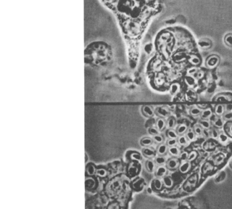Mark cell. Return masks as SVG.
<instances>
[{"instance_id":"cell-1","label":"cell","mask_w":232,"mask_h":209,"mask_svg":"<svg viewBox=\"0 0 232 209\" xmlns=\"http://www.w3.org/2000/svg\"><path fill=\"white\" fill-rule=\"evenodd\" d=\"M117 18L122 31L126 36L143 33L151 17L161 10L157 0H100Z\"/></svg>"},{"instance_id":"cell-2","label":"cell","mask_w":232,"mask_h":209,"mask_svg":"<svg viewBox=\"0 0 232 209\" xmlns=\"http://www.w3.org/2000/svg\"><path fill=\"white\" fill-rule=\"evenodd\" d=\"M154 114H155L158 117L161 118H166L169 117L171 114V111L169 108L165 106L158 107L154 110Z\"/></svg>"},{"instance_id":"cell-3","label":"cell","mask_w":232,"mask_h":209,"mask_svg":"<svg viewBox=\"0 0 232 209\" xmlns=\"http://www.w3.org/2000/svg\"><path fill=\"white\" fill-rule=\"evenodd\" d=\"M219 58L216 55H211L210 56L207 60H206L205 65L206 66L210 69H213L218 66L219 63Z\"/></svg>"},{"instance_id":"cell-4","label":"cell","mask_w":232,"mask_h":209,"mask_svg":"<svg viewBox=\"0 0 232 209\" xmlns=\"http://www.w3.org/2000/svg\"><path fill=\"white\" fill-rule=\"evenodd\" d=\"M144 180L140 177H137L133 180L131 183V187L135 191H141L144 185Z\"/></svg>"},{"instance_id":"cell-5","label":"cell","mask_w":232,"mask_h":209,"mask_svg":"<svg viewBox=\"0 0 232 209\" xmlns=\"http://www.w3.org/2000/svg\"><path fill=\"white\" fill-rule=\"evenodd\" d=\"M198 46L202 50H209L213 46V42L208 38H202L198 41Z\"/></svg>"},{"instance_id":"cell-6","label":"cell","mask_w":232,"mask_h":209,"mask_svg":"<svg viewBox=\"0 0 232 209\" xmlns=\"http://www.w3.org/2000/svg\"><path fill=\"white\" fill-rule=\"evenodd\" d=\"M180 165V163L178 159H177V158L172 157V159H170L168 160H167L166 162L167 168L171 171L176 170V169H177L179 167Z\"/></svg>"},{"instance_id":"cell-7","label":"cell","mask_w":232,"mask_h":209,"mask_svg":"<svg viewBox=\"0 0 232 209\" xmlns=\"http://www.w3.org/2000/svg\"><path fill=\"white\" fill-rule=\"evenodd\" d=\"M141 112L143 115L146 117H147V118H151L155 114H154V110L150 105H144L142 107Z\"/></svg>"},{"instance_id":"cell-8","label":"cell","mask_w":232,"mask_h":209,"mask_svg":"<svg viewBox=\"0 0 232 209\" xmlns=\"http://www.w3.org/2000/svg\"><path fill=\"white\" fill-rule=\"evenodd\" d=\"M142 153H143V155L146 158H147L149 159H151L156 157V155L157 153V150H154L153 148L147 147H144L143 150H142Z\"/></svg>"},{"instance_id":"cell-9","label":"cell","mask_w":232,"mask_h":209,"mask_svg":"<svg viewBox=\"0 0 232 209\" xmlns=\"http://www.w3.org/2000/svg\"><path fill=\"white\" fill-rule=\"evenodd\" d=\"M164 187L163 181H161L159 178L154 179L152 180L151 183V188L153 190V191H161Z\"/></svg>"},{"instance_id":"cell-10","label":"cell","mask_w":232,"mask_h":209,"mask_svg":"<svg viewBox=\"0 0 232 209\" xmlns=\"http://www.w3.org/2000/svg\"><path fill=\"white\" fill-rule=\"evenodd\" d=\"M167 169L166 166H158V167L155 169L154 171V174L155 176L160 178V177H164L166 176L167 173Z\"/></svg>"},{"instance_id":"cell-11","label":"cell","mask_w":232,"mask_h":209,"mask_svg":"<svg viewBox=\"0 0 232 209\" xmlns=\"http://www.w3.org/2000/svg\"><path fill=\"white\" fill-rule=\"evenodd\" d=\"M191 168V162L188 161H185L183 162L182 164H180L178 169L180 173H182V174H186L188 173L190 169Z\"/></svg>"},{"instance_id":"cell-12","label":"cell","mask_w":232,"mask_h":209,"mask_svg":"<svg viewBox=\"0 0 232 209\" xmlns=\"http://www.w3.org/2000/svg\"><path fill=\"white\" fill-rule=\"evenodd\" d=\"M168 146L165 144H160L157 148V153L160 156H164L168 152Z\"/></svg>"},{"instance_id":"cell-13","label":"cell","mask_w":232,"mask_h":209,"mask_svg":"<svg viewBox=\"0 0 232 209\" xmlns=\"http://www.w3.org/2000/svg\"><path fill=\"white\" fill-rule=\"evenodd\" d=\"M185 82L186 85L190 87H194L196 84V78L194 76L186 75L185 78Z\"/></svg>"},{"instance_id":"cell-14","label":"cell","mask_w":232,"mask_h":209,"mask_svg":"<svg viewBox=\"0 0 232 209\" xmlns=\"http://www.w3.org/2000/svg\"><path fill=\"white\" fill-rule=\"evenodd\" d=\"M180 89H181V86H180V83L177 82L173 83L172 84H171L169 88L170 94L172 96H175L180 92Z\"/></svg>"},{"instance_id":"cell-15","label":"cell","mask_w":232,"mask_h":209,"mask_svg":"<svg viewBox=\"0 0 232 209\" xmlns=\"http://www.w3.org/2000/svg\"><path fill=\"white\" fill-rule=\"evenodd\" d=\"M156 126L159 132H163L166 127V121L164 118H158L156 121Z\"/></svg>"},{"instance_id":"cell-16","label":"cell","mask_w":232,"mask_h":209,"mask_svg":"<svg viewBox=\"0 0 232 209\" xmlns=\"http://www.w3.org/2000/svg\"><path fill=\"white\" fill-rule=\"evenodd\" d=\"M189 62L193 66H198L200 65L202 62V60L199 56L196 55H191L189 59Z\"/></svg>"},{"instance_id":"cell-17","label":"cell","mask_w":232,"mask_h":209,"mask_svg":"<svg viewBox=\"0 0 232 209\" xmlns=\"http://www.w3.org/2000/svg\"><path fill=\"white\" fill-rule=\"evenodd\" d=\"M163 183L164 187H165L167 188H171L174 185L173 179H172L171 177L168 176H166L163 177Z\"/></svg>"},{"instance_id":"cell-18","label":"cell","mask_w":232,"mask_h":209,"mask_svg":"<svg viewBox=\"0 0 232 209\" xmlns=\"http://www.w3.org/2000/svg\"><path fill=\"white\" fill-rule=\"evenodd\" d=\"M188 130V127L187 125L185 124H181L177 127L176 132L178 136H182L184 134H186Z\"/></svg>"},{"instance_id":"cell-19","label":"cell","mask_w":232,"mask_h":209,"mask_svg":"<svg viewBox=\"0 0 232 209\" xmlns=\"http://www.w3.org/2000/svg\"><path fill=\"white\" fill-rule=\"evenodd\" d=\"M153 142V140L150 137H144L140 141V146L144 147H150V146L152 145Z\"/></svg>"},{"instance_id":"cell-20","label":"cell","mask_w":232,"mask_h":209,"mask_svg":"<svg viewBox=\"0 0 232 209\" xmlns=\"http://www.w3.org/2000/svg\"><path fill=\"white\" fill-rule=\"evenodd\" d=\"M168 152H169V155L171 156H172V157H174V158H178V157H179L180 153H181L180 149L177 147H176V146H173V147H169Z\"/></svg>"},{"instance_id":"cell-21","label":"cell","mask_w":232,"mask_h":209,"mask_svg":"<svg viewBox=\"0 0 232 209\" xmlns=\"http://www.w3.org/2000/svg\"><path fill=\"white\" fill-rule=\"evenodd\" d=\"M155 163L151 160V159H149L146 162V168L147 171L149 173H153L155 171Z\"/></svg>"},{"instance_id":"cell-22","label":"cell","mask_w":232,"mask_h":209,"mask_svg":"<svg viewBox=\"0 0 232 209\" xmlns=\"http://www.w3.org/2000/svg\"><path fill=\"white\" fill-rule=\"evenodd\" d=\"M177 120L174 116H169L166 121V127L169 129H173L176 125Z\"/></svg>"},{"instance_id":"cell-23","label":"cell","mask_w":232,"mask_h":209,"mask_svg":"<svg viewBox=\"0 0 232 209\" xmlns=\"http://www.w3.org/2000/svg\"><path fill=\"white\" fill-rule=\"evenodd\" d=\"M213 114L212 110L211 108H207L203 111H202L200 117L202 119H208L210 117H211Z\"/></svg>"},{"instance_id":"cell-24","label":"cell","mask_w":232,"mask_h":209,"mask_svg":"<svg viewBox=\"0 0 232 209\" xmlns=\"http://www.w3.org/2000/svg\"><path fill=\"white\" fill-rule=\"evenodd\" d=\"M166 136L168 139H178V135L176 130L173 129H168L166 132Z\"/></svg>"},{"instance_id":"cell-25","label":"cell","mask_w":232,"mask_h":209,"mask_svg":"<svg viewBox=\"0 0 232 209\" xmlns=\"http://www.w3.org/2000/svg\"><path fill=\"white\" fill-rule=\"evenodd\" d=\"M167 160L164 156L158 155L154 159V163L158 166H163L164 164H166Z\"/></svg>"},{"instance_id":"cell-26","label":"cell","mask_w":232,"mask_h":209,"mask_svg":"<svg viewBox=\"0 0 232 209\" xmlns=\"http://www.w3.org/2000/svg\"><path fill=\"white\" fill-rule=\"evenodd\" d=\"M224 107L222 105H217L214 107V113L216 116H221L224 113Z\"/></svg>"},{"instance_id":"cell-27","label":"cell","mask_w":232,"mask_h":209,"mask_svg":"<svg viewBox=\"0 0 232 209\" xmlns=\"http://www.w3.org/2000/svg\"><path fill=\"white\" fill-rule=\"evenodd\" d=\"M86 171L90 176H92L94 174H95V173H96L95 167L94 166V165L93 164L90 163L87 165V166L86 167Z\"/></svg>"},{"instance_id":"cell-28","label":"cell","mask_w":232,"mask_h":209,"mask_svg":"<svg viewBox=\"0 0 232 209\" xmlns=\"http://www.w3.org/2000/svg\"><path fill=\"white\" fill-rule=\"evenodd\" d=\"M202 113L201 110L197 107H192L190 109L189 113L193 117H197L200 116Z\"/></svg>"},{"instance_id":"cell-29","label":"cell","mask_w":232,"mask_h":209,"mask_svg":"<svg viewBox=\"0 0 232 209\" xmlns=\"http://www.w3.org/2000/svg\"><path fill=\"white\" fill-rule=\"evenodd\" d=\"M186 137L187 138V139H188V141H192L193 140L195 139V138H196V135L195 134L194 130H193V129H189L188 130L187 132L186 133Z\"/></svg>"},{"instance_id":"cell-30","label":"cell","mask_w":232,"mask_h":209,"mask_svg":"<svg viewBox=\"0 0 232 209\" xmlns=\"http://www.w3.org/2000/svg\"><path fill=\"white\" fill-rule=\"evenodd\" d=\"M203 129H209L211 127V124L208 119H201L199 124Z\"/></svg>"},{"instance_id":"cell-31","label":"cell","mask_w":232,"mask_h":209,"mask_svg":"<svg viewBox=\"0 0 232 209\" xmlns=\"http://www.w3.org/2000/svg\"><path fill=\"white\" fill-rule=\"evenodd\" d=\"M188 141H189L187 139V138L186 137V136H184V135L180 136V137L178 139V142L179 145H181V146H185L188 145Z\"/></svg>"},{"instance_id":"cell-32","label":"cell","mask_w":232,"mask_h":209,"mask_svg":"<svg viewBox=\"0 0 232 209\" xmlns=\"http://www.w3.org/2000/svg\"><path fill=\"white\" fill-rule=\"evenodd\" d=\"M152 139L153 140V142H154L157 144H158V145H160V144H163V142H164V140L163 136L161 135H160V134H158L157 135L153 136Z\"/></svg>"},{"instance_id":"cell-33","label":"cell","mask_w":232,"mask_h":209,"mask_svg":"<svg viewBox=\"0 0 232 209\" xmlns=\"http://www.w3.org/2000/svg\"><path fill=\"white\" fill-rule=\"evenodd\" d=\"M203 128L202 127L199 125V124H197L196 125L194 128H193V130H194V132L195 133V134L196 135H198V136H200V135H202V133H203Z\"/></svg>"},{"instance_id":"cell-34","label":"cell","mask_w":232,"mask_h":209,"mask_svg":"<svg viewBox=\"0 0 232 209\" xmlns=\"http://www.w3.org/2000/svg\"><path fill=\"white\" fill-rule=\"evenodd\" d=\"M224 42L227 46L230 47H232V34H227L225 36Z\"/></svg>"},{"instance_id":"cell-35","label":"cell","mask_w":232,"mask_h":209,"mask_svg":"<svg viewBox=\"0 0 232 209\" xmlns=\"http://www.w3.org/2000/svg\"><path fill=\"white\" fill-rule=\"evenodd\" d=\"M130 158L133 160H136V161H140L143 159L142 157V155L139 153L138 152H133L130 155Z\"/></svg>"},{"instance_id":"cell-36","label":"cell","mask_w":232,"mask_h":209,"mask_svg":"<svg viewBox=\"0 0 232 209\" xmlns=\"http://www.w3.org/2000/svg\"><path fill=\"white\" fill-rule=\"evenodd\" d=\"M225 178V172H221L220 173H219L215 177V181L217 183L221 182L222 180H224Z\"/></svg>"},{"instance_id":"cell-37","label":"cell","mask_w":232,"mask_h":209,"mask_svg":"<svg viewBox=\"0 0 232 209\" xmlns=\"http://www.w3.org/2000/svg\"><path fill=\"white\" fill-rule=\"evenodd\" d=\"M197 152L196 151H192L188 155V158L187 161L191 162L193 160H194L197 158Z\"/></svg>"},{"instance_id":"cell-38","label":"cell","mask_w":232,"mask_h":209,"mask_svg":"<svg viewBox=\"0 0 232 209\" xmlns=\"http://www.w3.org/2000/svg\"><path fill=\"white\" fill-rule=\"evenodd\" d=\"M147 132L149 133V134H150V135H152L153 136L159 134V131H158V130L157 129V128L153 127H149L148 128Z\"/></svg>"},{"instance_id":"cell-39","label":"cell","mask_w":232,"mask_h":209,"mask_svg":"<svg viewBox=\"0 0 232 209\" xmlns=\"http://www.w3.org/2000/svg\"><path fill=\"white\" fill-rule=\"evenodd\" d=\"M178 142L177 139H168L166 142V145L169 147L175 146Z\"/></svg>"},{"instance_id":"cell-40","label":"cell","mask_w":232,"mask_h":209,"mask_svg":"<svg viewBox=\"0 0 232 209\" xmlns=\"http://www.w3.org/2000/svg\"><path fill=\"white\" fill-rule=\"evenodd\" d=\"M213 123L217 128H221L223 126V122L221 118H216Z\"/></svg>"},{"instance_id":"cell-41","label":"cell","mask_w":232,"mask_h":209,"mask_svg":"<svg viewBox=\"0 0 232 209\" xmlns=\"http://www.w3.org/2000/svg\"><path fill=\"white\" fill-rule=\"evenodd\" d=\"M198 69L197 67L196 66H194V67H192L191 68H189L188 70V73L189 75H191V76H194L196 73L198 72Z\"/></svg>"},{"instance_id":"cell-42","label":"cell","mask_w":232,"mask_h":209,"mask_svg":"<svg viewBox=\"0 0 232 209\" xmlns=\"http://www.w3.org/2000/svg\"><path fill=\"white\" fill-rule=\"evenodd\" d=\"M188 153L186 152H183L182 153H180V156L179 158L183 162H185V161H187L188 160Z\"/></svg>"},{"instance_id":"cell-43","label":"cell","mask_w":232,"mask_h":209,"mask_svg":"<svg viewBox=\"0 0 232 209\" xmlns=\"http://www.w3.org/2000/svg\"><path fill=\"white\" fill-rule=\"evenodd\" d=\"M204 76H205V72L202 70H199L194 76L196 78V79L200 80L204 77Z\"/></svg>"},{"instance_id":"cell-44","label":"cell","mask_w":232,"mask_h":209,"mask_svg":"<svg viewBox=\"0 0 232 209\" xmlns=\"http://www.w3.org/2000/svg\"><path fill=\"white\" fill-rule=\"evenodd\" d=\"M210 136L213 138H217L219 136L218 132L216 129H213L210 131Z\"/></svg>"},{"instance_id":"cell-45","label":"cell","mask_w":232,"mask_h":209,"mask_svg":"<svg viewBox=\"0 0 232 209\" xmlns=\"http://www.w3.org/2000/svg\"><path fill=\"white\" fill-rule=\"evenodd\" d=\"M224 118L226 120H231L232 119V113L231 112H228V113H227L224 114Z\"/></svg>"},{"instance_id":"cell-46","label":"cell","mask_w":232,"mask_h":209,"mask_svg":"<svg viewBox=\"0 0 232 209\" xmlns=\"http://www.w3.org/2000/svg\"><path fill=\"white\" fill-rule=\"evenodd\" d=\"M208 129H203V133L202 135L205 137V138H208L210 136V132H209L208 131Z\"/></svg>"},{"instance_id":"cell-47","label":"cell","mask_w":232,"mask_h":209,"mask_svg":"<svg viewBox=\"0 0 232 209\" xmlns=\"http://www.w3.org/2000/svg\"><path fill=\"white\" fill-rule=\"evenodd\" d=\"M151 49H152V45L151 44H148L145 46V50L147 52H148V53L151 50Z\"/></svg>"},{"instance_id":"cell-48","label":"cell","mask_w":232,"mask_h":209,"mask_svg":"<svg viewBox=\"0 0 232 209\" xmlns=\"http://www.w3.org/2000/svg\"><path fill=\"white\" fill-rule=\"evenodd\" d=\"M219 139L222 142H225L226 141H227V136L225 135H219Z\"/></svg>"},{"instance_id":"cell-49","label":"cell","mask_w":232,"mask_h":209,"mask_svg":"<svg viewBox=\"0 0 232 209\" xmlns=\"http://www.w3.org/2000/svg\"><path fill=\"white\" fill-rule=\"evenodd\" d=\"M175 22H176L175 19H170L169 20H168V21H166V23H169V24H174Z\"/></svg>"},{"instance_id":"cell-50","label":"cell","mask_w":232,"mask_h":209,"mask_svg":"<svg viewBox=\"0 0 232 209\" xmlns=\"http://www.w3.org/2000/svg\"><path fill=\"white\" fill-rule=\"evenodd\" d=\"M152 191H153V190L151 189V188H149L147 189V191H148V193H151L152 192Z\"/></svg>"},{"instance_id":"cell-51","label":"cell","mask_w":232,"mask_h":209,"mask_svg":"<svg viewBox=\"0 0 232 209\" xmlns=\"http://www.w3.org/2000/svg\"><path fill=\"white\" fill-rule=\"evenodd\" d=\"M231 165H232V162H231Z\"/></svg>"}]
</instances>
